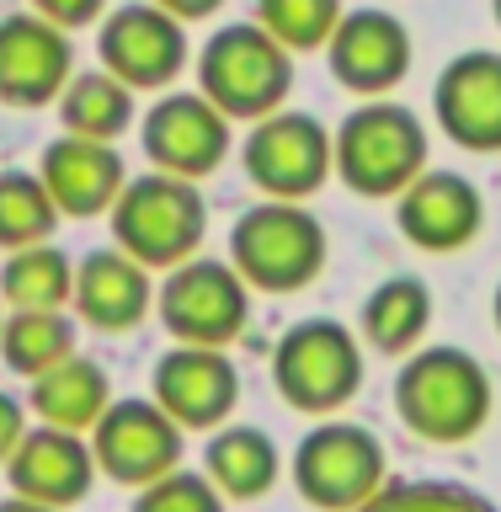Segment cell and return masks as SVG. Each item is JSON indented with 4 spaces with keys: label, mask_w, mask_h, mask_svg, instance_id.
<instances>
[{
    "label": "cell",
    "mask_w": 501,
    "mask_h": 512,
    "mask_svg": "<svg viewBox=\"0 0 501 512\" xmlns=\"http://www.w3.org/2000/svg\"><path fill=\"white\" fill-rule=\"evenodd\" d=\"M134 512H224V496L203 470H171L134 496Z\"/></svg>",
    "instance_id": "f546056e"
},
{
    "label": "cell",
    "mask_w": 501,
    "mask_h": 512,
    "mask_svg": "<svg viewBox=\"0 0 501 512\" xmlns=\"http://www.w3.org/2000/svg\"><path fill=\"white\" fill-rule=\"evenodd\" d=\"M326 59L336 86L384 102V91H395L411 75V32L395 11H379V6L342 11V22H336L326 43Z\"/></svg>",
    "instance_id": "5bb4252c"
},
{
    "label": "cell",
    "mask_w": 501,
    "mask_h": 512,
    "mask_svg": "<svg viewBox=\"0 0 501 512\" xmlns=\"http://www.w3.org/2000/svg\"><path fill=\"white\" fill-rule=\"evenodd\" d=\"M75 299V262L54 240L11 251L0 262V304L6 310H70Z\"/></svg>",
    "instance_id": "d4e9b609"
},
{
    "label": "cell",
    "mask_w": 501,
    "mask_h": 512,
    "mask_svg": "<svg viewBox=\"0 0 501 512\" xmlns=\"http://www.w3.org/2000/svg\"><path fill=\"white\" fill-rule=\"evenodd\" d=\"M139 139L155 171L182 176V182H203L230 155V118L203 91H166L144 112Z\"/></svg>",
    "instance_id": "7c38bea8"
},
{
    "label": "cell",
    "mask_w": 501,
    "mask_h": 512,
    "mask_svg": "<svg viewBox=\"0 0 501 512\" xmlns=\"http://www.w3.org/2000/svg\"><path fill=\"white\" fill-rule=\"evenodd\" d=\"M331 240L304 203H256L230 230V267L256 294H299L326 272Z\"/></svg>",
    "instance_id": "3957f363"
},
{
    "label": "cell",
    "mask_w": 501,
    "mask_h": 512,
    "mask_svg": "<svg viewBox=\"0 0 501 512\" xmlns=\"http://www.w3.org/2000/svg\"><path fill=\"white\" fill-rule=\"evenodd\" d=\"M336 176L358 198H400L427 171V128L400 102H363L336 128Z\"/></svg>",
    "instance_id": "5b68a950"
},
{
    "label": "cell",
    "mask_w": 501,
    "mask_h": 512,
    "mask_svg": "<svg viewBox=\"0 0 501 512\" xmlns=\"http://www.w3.org/2000/svg\"><path fill=\"white\" fill-rule=\"evenodd\" d=\"M496 331H501V283H496Z\"/></svg>",
    "instance_id": "e575fe53"
},
{
    "label": "cell",
    "mask_w": 501,
    "mask_h": 512,
    "mask_svg": "<svg viewBox=\"0 0 501 512\" xmlns=\"http://www.w3.org/2000/svg\"><path fill=\"white\" fill-rule=\"evenodd\" d=\"M203 475L224 502H262L283 475V454L262 427H219L203 448Z\"/></svg>",
    "instance_id": "7402d4cb"
},
{
    "label": "cell",
    "mask_w": 501,
    "mask_h": 512,
    "mask_svg": "<svg viewBox=\"0 0 501 512\" xmlns=\"http://www.w3.org/2000/svg\"><path fill=\"white\" fill-rule=\"evenodd\" d=\"M395 224L416 251L454 256L480 235V224H486V198H480V187L459 171H422L395 198Z\"/></svg>",
    "instance_id": "e0dca14e"
},
{
    "label": "cell",
    "mask_w": 501,
    "mask_h": 512,
    "mask_svg": "<svg viewBox=\"0 0 501 512\" xmlns=\"http://www.w3.org/2000/svg\"><path fill=\"white\" fill-rule=\"evenodd\" d=\"M336 22H342V0H256V27L288 54L326 48Z\"/></svg>",
    "instance_id": "83f0119b"
},
{
    "label": "cell",
    "mask_w": 501,
    "mask_h": 512,
    "mask_svg": "<svg viewBox=\"0 0 501 512\" xmlns=\"http://www.w3.org/2000/svg\"><path fill=\"white\" fill-rule=\"evenodd\" d=\"M59 123L64 134L75 139H96V144H112L134 123V91L123 80H112L107 70H80L59 96Z\"/></svg>",
    "instance_id": "484cf974"
},
{
    "label": "cell",
    "mask_w": 501,
    "mask_h": 512,
    "mask_svg": "<svg viewBox=\"0 0 501 512\" xmlns=\"http://www.w3.org/2000/svg\"><path fill=\"white\" fill-rule=\"evenodd\" d=\"M427 326H432V288L422 278H384L363 299V315H358L363 342L374 352H384V358L416 352Z\"/></svg>",
    "instance_id": "603a6c76"
},
{
    "label": "cell",
    "mask_w": 501,
    "mask_h": 512,
    "mask_svg": "<svg viewBox=\"0 0 501 512\" xmlns=\"http://www.w3.org/2000/svg\"><path fill=\"white\" fill-rule=\"evenodd\" d=\"M6 480H11V496H27L38 507L64 512V507L86 502L96 486L91 443L75 438V432H59V427H32L22 448L6 459Z\"/></svg>",
    "instance_id": "ffe728a7"
},
{
    "label": "cell",
    "mask_w": 501,
    "mask_h": 512,
    "mask_svg": "<svg viewBox=\"0 0 501 512\" xmlns=\"http://www.w3.org/2000/svg\"><path fill=\"white\" fill-rule=\"evenodd\" d=\"M150 400L171 416L176 427H224L240 406V374L230 352L214 347H171L160 352L150 374Z\"/></svg>",
    "instance_id": "4fadbf2b"
},
{
    "label": "cell",
    "mask_w": 501,
    "mask_h": 512,
    "mask_svg": "<svg viewBox=\"0 0 501 512\" xmlns=\"http://www.w3.org/2000/svg\"><path fill=\"white\" fill-rule=\"evenodd\" d=\"M96 54H102V70L128 91H160L187 70V27L155 0H128L102 16Z\"/></svg>",
    "instance_id": "8fae6325"
},
{
    "label": "cell",
    "mask_w": 501,
    "mask_h": 512,
    "mask_svg": "<svg viewBox=\"0 0 501 512\" xmlns=\"http://www.w3.org/2000/svg\"><path fill=\"white\" fill-rule=\"evenodd\" d=\"M491 374L464 347H416L395 374V411L427 443H470L491 422Z\"/></svg>",
    "instance_id": "6da1fadb"
},
{
    "label": "cell",
    "mask_w": 501,
    "mask_h": 512,
    "mask_svg": "<svg viewBox=\"0 0 501 512\" xmlns=\"http://www.w3.org/2000/svg\"><path fill=\"white\" fill-rule=\"evenodd\" d=\"M155 315L176 336V347H214L224 352L251 326V288L219 256H192L171 267L155 288Z\"/></svg>",
    "instance_id": "ba28073f"
},
{
    "label": "cell",
    "mask_w": 501,
    "mask_h": 512,
    "mask_svg": "<svg viewBox=\"0 0 501 512\" xmlns=\"http://www.w3.org/2000/svg\"><path fill=\"white\" fill-rule=\"evenodd\" d=\"M27 406L38 416V427H59V432H91L102 422V411L112 406V379L107 368L86 358V352H75L70 363L48 368L43 379H32L27 390Z\"/></svg>",
    "instance_id": "44dd1931"
},
{
    "label": "cell",
    "mask_w": 501,
    "mask_h": 512,
    "mask_svg": "<svg viewBox=\"0 0 501 512\" xmlns=\"http://www.w3.org/2000/svg\"><path fill=\"white\" fill-rule=\"evenodd\" d=\"M59 230V208L38 182V171H0V251H27L43 246Z\"/></svg>",
    "instance_id": "4316f807"
},
{
    "label": "cell",
    "mask_w": 501,
    "mask_h": 512,
    "mask_svg": "<svg viewBox=\"0 0 501 512\" xmlns=\"http://www.w3.org/2000/svg\"><path fill=\"white\" fill-rule=\"evenodd\" d=\"M155 6L160 11H166V16H176V22H203V16H214L219 6H224V0H155Z\"/></svg>",
    "instance_id": "d6a6232c"
},
{
    "label": "cell",
    "mask_w": 501,
    "mask_h": 512,
    "mask_svg": "<svg viewBox=\"0 0 501 512\" xmlns=\"http://www.w3.org/2000/svg\"><path fill=\"white\" fill-rule=\"evenodd\" d=\"M272 384L283 406L304 416H336L352 395L363 390V347L342 320L310 315L283 331L272 347Z\"/></svg>",
    "instance_id": "8992f818"
},
{
    "label": "cell",
    "mask_w": 501,
    "mask_h": 512,
    "mask_svg": "<svg viewBox=\"0 0 501 512\" xmlns=\"http://www.w3.org/2000/svg\"><path fill=\"white\" fill-rule=\"evenodd\" d=\"M288 86H294V54L272 43L256 22L219 27L198 54V91L230 123H262L283 112Z\"/></svg>",
    "instance_id": "277c9868"
},
{
    "label": "cell",
    "mask_w": 501,
    "mask_h": 512,
    "mask_svg": "<svg viewBox=\"0 0 501 512\" xmlns=\"http://www.w3.org/2000/svg\"><path fill=\"white\" fill-rule=\"evenodd\" d=\"M32 16H43V22L59 27V32H75V27L102 22L107 0H32Z\"/></svg>",
    "instance_id": "4dcf8cb0"
},
{
    "label": "cell",
    "mask_w": 501,
    "mask_h": 512,
    "mask_svg": "<svg viewBox=\"0 0 501 512\" xmlns=\"http://www.w3.org/2000/svg\"><path fill=\"white\" fill-rule=\"evenodd\" d=\"M112 246L123 256H134L139 267H182L203 251V235H208V198L198 182H182V176H166V171H144V176H128V187L118 192L112 203Z\"/></svg>",
    "instance_id": "7a4b0ae2"
},
{
    "label": "cell",
    "mask_w": 501,
    "mask_h": 512,
    "mask_svg": "<svg viewBox=\"0 0 501 512\" xmlns=\"http://www.w3.org/2000/svg\"><path fill=\"white\" fill-rule=\"evenodd\" d=\"M491 11H496V27H501V0H491Z\"/></svg>",
    "instance_id": "d590c367"
},
{
    "label": "cell",
    "mask_w": 501,
    "mask_h": 512,
    "mask_svg": "<svg viewBox=\"0 0 501 512\" xmlns=\"http://www.w3.org/2000/svg\"><path fill=\"white\" fill-rule=\"evenodd\" d=\"M27 432H32V427H27V406H22L16 395L0 390V464H6L16 448H22Z\"/></svg>",
    "instance_id": "1f68e13d"
},
{
    "label": "cell",
    "mask_w": 501,
    "mask_h": 512,
    "mask_svg": "<svg viewBox=\"0 0 501 512\" xmlns=\"http://www.w3.org/2000/svg\"><path fill=\"white\" fill-rule=\"evenodd\" d=\"M0 512H54V507H38L27 496H0Z\"/></svg>",
    "instance_id": "836d02e7"
},
{
    "label": "cell",
    "mask_w": 501,
    "mask_h": 512,
    "mask_svg": "<svg viewBox=\"0 0 501 512\" xmlns=\"http://www.w3.org/2000/svg\"><path fill=\"white\" fill-rule=\"evenodd\" d=\"M390 454L379 432L358 422H320L294 448V491L315 512H358L390 486Z\"/></svg>",
    "instance_id": "52a82bcc"
},
{
    "label": "cell",
    "mask_w": 501,
    "mask_h": 512,
    "mask_svg": "<svg viewBox=\"0 0 501 512\" xmlns=\"http://www.w3.org/2000/svg\"><path fill=\"white\" fill-rule=\"evenodd\" d=\"M240 166L272 203H304L326 187L336 171V139L315 112H272V118L251 123Z\"/></svg>",
    "instance_id": "9c48e42d"
},
{
    "label": "cell",
    "mask_w": 501,
    "mask_h": 512,
    "mask_svg": "<svg viewBox=\"0 0 501 512\" xmlns=\"http://www.w3.org/2000/svg\"><path fill=\"white\" fill-rule=\"evenodd\" d=\"M155 310V283H150V267H139L134 256H123L118 246H96L80 256L75 267V299H70V315L91 331H107V336H123L144 326V315Z\"/></svg>",
    "instance_id": "d6986e66"
},
{
    "label": "cell",
    "mask_w": 501,
    "mask_h": 512,
    "mask_svg": "<svg viewBox=\"0 0 501 512\" xmlns=\"http://www.w3.org/2000/svg\"><path fill=\"white\" fill-rule=\"evenodd\" d=\"M123 155L118 144H96V139H75V134H59L48 139V150L38 160V182L48 187L59 219H96V214H112L118 192L128 187L123 176Z\"/></svg>",
    "instance_id": "ac0fdd59"
},
{
    "label": "cell",
    "mask_w": 501,
    "mask_h": 512,
    "mask_svg": "<svg viewBox=\"0 0 501 512\" xmlns=\"http://www.w3.org/2000/svg\"><path fill=\"white\" fill-rule=\"evenodd\" d=\"M432 118L459 150L496 155L501 150V54L496 48H464L443 64L432 86Z\"/></svg>",
    "instance_id": "9a60e30c"
},
{
    "label": "cell",
    "mask_w": 501,
    "mask_h": 512,
    "mask_svg": "<svg viewBox=\"0 0 501 512\" xmlns=\"http://www.w3.org/2000/svg\"><path fill=\"white\" fill-rule=\"evenodd\" d=\"M75 80V43L70 32L48 27L43 16L16 11L0 22V102L6 107H48Z\"/></svg>",
    "instance_id": "2e32d148"
},
{
    "label": "cell",
    "mask_w": 501,
    "mask_h": 512,
    "mask_svg": "<svg viewBox=\"0 0 501 512\" xmlns=\"http://www.w3.org/2000/svg\"><path fill=\"white\" fill-rule=\"evenodd\" d=\"M80 326L70 310H6L0 326V363L22 379H43L48 368L70 363Z\"/></svg>",
    "instance_id": "cb8c5ba5"
},
{
    "label": "cell",
    "mask_w": 501,
    "mask_h": 512,
    "mask_svg": "<svg viewBox=\"0 0 501 512\" xmlns=\"http://www.w3.org/2000/svg\"><path fill=\"white\" fill-rule=\"evenodd\" d=\"M182 448H187V432L144 395L112 400L102 411V422L91 427L96 475L118 480V486H134V491L155 486L171 470H182Z\"/></svg>",
    "instance_id": "30bf717a"
},
{
    "label": "cell",
    "mask_w": 501,
    "mask_h": 512,
    "mask_svg": "<svg viewBox=\"0 0 501 512\" xmlns=\"http://www.w3.org/2000/svg\"><path fill=\"white\" fill-rule=\"evenodd\" d=\"M0 326H6V304H0Z\"/></svg>",
    "instance_id": "8d00e7d4"
},
{
    "label": "cell",
    "mask_w": 501,
    "mask_h": 512,
    "mask_svg": "<svg viewBox=\"0 0 501 512\" xmlns=\"http://www.w3.org/2000/svg\"><path fill=\"white\" fill-rule=\"evenodd\" d=\"M358 512H496V502L459 486V480H390Z\"/></svg>",
    "instance_id": "f1b7e54d"
}]
</instances>
